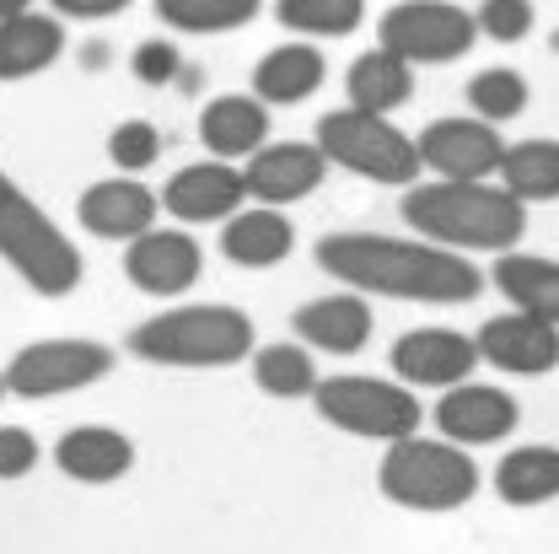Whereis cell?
<instances>
[{"label": "cell", "mask_w": 559, "mask_h": 554, "mask_svg": "<svg viewBox=\"0 0 559 554\" xmlns=\"http://www.w3.org/2000/svg\"><path fill=\"white\" fill-rule=\"evenodd\" d=\"M318 270L360 296H393V302H419V307H468L485 296V270L441 248L430 237H388V232H329L312 248Z\"/></svg>", "instance_id": "6da1fadb"}, {"label": "cell", "mask_w": 559, "mask_h": 554, "mask_svg": "<svg viewBox=\"0 0 559 554\" xmlns=\"http://www.w3.org/2000/svg\"><path fill=\"white\" fill-rule=\"evenodd\" d=\"M399 210L419 237L457 254H506L527 232V205L489 178H415Z\"/></svg>", "instance_id": "7a4b0ae2"}, {"label": "cell", "mask_w": 559, "mask_h": 554, "mask_svg": "<svg viewBox=\"0 0 559 554\" xmlns=\"http://www.w3.org/2000/svg\"><path fill=\"white\" fill-rule=\"evenodd\" d=\"M130 355L151 366H183V372H215L253 355V318L226 302H189L167 307L130 329Z\"/></svg>", "instance_id": "3957f363"}, {"label": "cell", "mask_w": 559, "mask_h": 554, "mask_svg": "<svg viewBox=\"0 0 559 554\" xmlns=\"http://www.w3.org/2000/svg\"><path fill=\"white\" fill-rule=\"evenodd\" d=\"M377 490L404 511L441 517V511H457L479 495V463L468 458V447L415 431V436L388 441V452L377 463Z\"/></svg>", "instance_id": "277c9868"}, {"label": "cell", "mask_w": 559, "mask_h": 554, "mask_svg": "<svg viewBox=\"0 0 559 554\" xmlns=\"http://www.w3.org/2000/svg\"><path fill=\"white\" fill-rule=\"evenodd\" d=\"M0 259L27 280L38 296H70L86 264L81 248L60 232V221L38 205L11 173H0Z\"/></svg>", "instance_id": "5b68a950"}, {"label": "cell", "mask_w": 559, "mask_h": 554, "mask_svg": "<svg viewBox=\"0 0 559 554\" xmlns=\"http://www.w3.org/2000/svg\"><path fill=\"white\" fill-rule=\"evenodd\" d=\"M318 145L329 156V167H345L366 184H382V189H409L425 162H419L415 135H404L388 114H366V108H334L318 119Z\"/></svg>", "instance_id": "8992f818"}, {"label": "cell", "mask_w": 559, "mask_h": 554, "mask_svg": "<svg viewBox=\"0 0 559 554\" xmlns=\"http://www.w3.org/2000/svg\"><path fill=\"white\" fill-rule=\"evenodd\" d=\"M312 410L323 415V425L360 436V441H399V436H415L425 410H419V393L409 382H388V377H318L312 388Z\"/></svg>", "instance_id": "52a82bcc"}, {"label": "cell", "mask_w": 559, "mask_h": 554, "mask_svg": "<svg viewBox=\"0 0 559 554\" xmlns=\"http://www.w3.org/2000/svg\"><path fill=\"white\" fill-rule=\"evenodd\" d=\"M377 44L409 66H452L479 44V22L452 0H399L382 11Z\"/></svg>", "instance_id": "ba28073f"}, {"label": "cell", "mask_w": 559, "mask_h": 554, "mask_svg": "<svg viewBox=\"0 0 559 554\" xmlns=\"http://www.w3.org/2000/svg\"><path fill=\"white\" fill-rule=\"evenodd\" d=\"M114 372V350L103 340H33L5 361V393L16 399H66L97 388Z\"/></svg>", "instance_id": "9c48e42d"}, {"label": "cell", "mask_w": 559, "mask_h": 554, "mask_svg": "<svg viewBox=\"0 0 559 554\" xmlns=\"http://www.w3.org/2000/svg\"><path fill=\"white\" fill-rule=\"evenodd\" d=\"M242 178H248V200L259 205H296L307 195L323 189L329 178V156L318 140H264L248 162H242Z\"/></svg>", "instance_id": "30bf717a"}, {"label": "cell", "mask_w": 559, "mask_h": 554, "mask_svg": "<svg viewBox=\"0 0 559 554\" xmlns=\"http://www.w3.org/2000/svg\"><path fill=\"white\" fill-rule=\"evenodd\" d=\"M419 162L430 178H495L500 173V156H506V140L500 125L489 119H436L415 135Z\"/></svg>", "instance_id": "8fae6325"}, {"label": "cell", "mask_w": 559, "mask_h": 554, "mask_svg": "<svg viewBox=\"0 0 559 554\" xmlns=\"http://www.w3.org/2000/svg\"><path fill=\"white\" fill-rule=\"evenodd\" d=\"M436 431L447 436V441H457V447H495V441H506L511 431H516V420H522V404L506 393V388H489V382H452V388H441V399H436Z\"/></svg>", "instance_id": "7c38bea8"}, {"label": "cell", "mask_w": 559, "mask_h": 554, "mask_svg": "<svg viewBox=\"0 0 559 554\" xmlns=\"http://www.w3.org/2000/svg\"><path fill=\"white\" fill-rule=\"evenodd\" d=\"M248 205V178L242 167H231L226 156H210V162H189L178 167L167 184H162V210L183 226H210V221H226L231 210Z\"/></svg>", "instance_id": "4fadbf2b"}, {"label": "cell", "mask_w": 559, "mask_h": 554, "mask_svg": "<svg viewBox=\"0 0 559 554\" xmlns=\"http://www.w3.org/2000/svg\"><path fill=\"white\" fill-rule=\"evenodd\" d=\"M205 270L200 243L183 226H145L124 248V275L145 296H183Z\"/></svg>", "instance_id": "5bb4252c"}, {"label": "cell", "mask_w": 559, "mask_h": 554, "mask_svg": "<svg viewBox=\"0 0 559 554\" xmlns=\"http://www.w3.org/2000/svg\"><path fill=\"white\" fill-rule=\"evenodd\" d=\"M474 345H479V361H489L495 372L544 377L559 366V323L538 318V313H522V307H506L479 329Z\"/></svg>", "instance_id": "9a60e30c"}, {"label": "cell", "mask_w": 559, "mask_h": 554, "mask_svg": "<svg viewBox=\"0 0 559 554\" xmlns=\"http://www.w3.org/2000/svg\"><path fill=\"white\" fill-rule=\"evenodd\" d=\"M388 366L409 388H452L479 372V345L457 329H409L404 340H393Z\"/></svg>", "instance_id": "2e32d148"}, {"label": "cell", "mask_w": 559, "mask_h": 554, "mask_svg": "<svg viewBox=\"0 0 559 554\" xmlns=\"http://www.w3.org/2000/svg\"><path fill=\"white\" fill-rule=\"evenodd\" d=\"M156 215H162V195H151L135 173L86 184L81 200H75V221H81L92 237H108V243L140 237L145 226H156Z\"/></svg>", "instance_id": "e0dca14e"}, {"label": "cell", "mask_w": 559, "mask_h": 554, "mask_svg": "<svg viewBox=\"0 0 559 554\" xmlns=\"http://www.w3.org/2000/svg\"><path fill=\"white\" fill-rule=\"evenodd\" d=\"M290 329L301 345L323 350V355H360L371 345V302L360 291H334V296L301 302L290 313Z\"/></svg>", "instance_id": "ac0fdd59"}, {"label": "cell", "mask_w": 559, "mask_h": 554, "mask_svg": "<svg viewBox=\"0 0 559 554\" xmlns=\"http://www.w3.org/2000/svg\"><path fill=\"white\" fill-rule=\"evenodd\" d=\"M296 248V221L280 205H242L221 221V254L237 270H275Z\"/></svg>", "instance_id": "d6986e66"}, {"label": "cell", "mask_w": 559, "mask_h": 554, "mask_svg": "<svg viewBox=\"0 0 559 554\" xmlns=\"http://www.w3.org/2000/svg\"><path fill=\"white\" fill-rule=\"evenodd\" d=\"M55 469L75 485H119L135 469V441L114 425H70L55 441Z\"/></svg>", "instance_id": "ffe728a7"}, {"label": "cell", "mask_w": 559, "mask_h": 554, "mask_svg": "<svg viewBox=\"0 0 559 554\" xmlns=\"http://www.w3.org/2000/svg\"><path fill=\"white\" fill-rule=\"evenodd\" d=\"M270 140V103L253 92H221L200 108V145L210 156H253Z\"/></svg>", "instance_id": "44dd1931"}, {"label": "cell", "mask_w": 559, "mask_h": 554, "mask_svg": "<svg viewBox=\"0 0 559 554\" xmlns=\"http://www.w3.org/2000/svg\"><path fill=\"white\" fill-rule=\"evenodd\" d=\"M329 75V60L312 38H290V44H275L259 66H253V97H264L270 108H296L307 103Z\"/></svg>", "instance_id": "7402d4cb"}, {"label": "cell", "mask_w": 559, "mask_h": 554, "mask_svg": "<svg viewBox=\"0 0 559 554\" xmlns=\"http://www.w3.org/2000/svg\"><path fill=\"white\" fill-rule=\"evenodd\" d=\"M66 55V27L49 11L0 16V81H33Z\"/></svg>", "instance_id": "603a6c76"}, {"label": "cell", "mask_w": 559, "mask_h": 554, "mask_svg": "<svg viewBox=\"0 0 559 554\" xmlns=\"http://www.w3.org/2000/svg\"><path fill=\"white\" fill-rule=\"evenodd\" d=\"M345 97L349 108H366V114H393L415 97V66L399 60L393 49H366L355 55L345 70Z\"/></svg>", "instance_id": "cb8c5ba5"}, {"label": "cell", "mask_w": 559, "mask_h": 554, "mask_svg": "<svg viewBox=\"0 0 559 554\" xmlns=\"http://www.w3.org/2000/svg\"><path fill=\"white\" fill-rule=\"evenodd\" d=\"M489 285H495L511 307L538 313V318L559 323V259L511 254V248H506V254L495 259V270H489Z\"/></svg>", "instance_id": "d4e9b609"}, {"label": "cell", "mask_w": 559, "mask_h": 554, "mask_svg": "<svg viewBox=\"0 0 559 554\" xmlns=\"http://www.w3.org/2000/svg\"><path fill=\"white\" fill-rule=\"evenodd\" d=\"M495 495H500L506 506H544V500H559V447H549V441L511 447V452L495 463Z\"/></svg>", "instance_id": "484cf974"}, {"label": "cell", "mask_w": 559, "mask_h": 554, "mask_svg": "<svg viewBox=\"0 0 559 554\" xmlns=\"http://www.w3.org/2000/svg\"><path fill=\"white\" fill-rule=\"evenodd\" d=\"M522 205H555L559 200V140L533 135L506 145L500 173H495Z\"/></svg>", "instance_id": "4316f807"}, {"label": "cell", "mask_w": 559, "mask_h": 554, "mask_svg": "<svg viewBox=\"0 0 559 554\" xmlns=\"http://www.w3.org/2000/svg\"><path fill=\"white\" fill-rule=\"evenodd\" d=\"M253 382H259V393H270V399H312V388H318V361H312V345H290V340H280V345H253Z\"/></svg>", "instance_id": "83f0119b"}, {"label": "cell", "mask_w": 559, "mask_h": 554, "mask_svg": "<svg viewBox=\"0 0 559 554\" xmlns=\"http://www.w3.org/2000/svg\"><path fill=\"white\" fill-rule=\"evenodd\" d=\"M275 22L296 38H349L366 22V0H275Z\"/></svg>", "instance_id": "f1b7e54d"}, {"label": "cell", "mask_w": 559, "mask_h": 554, "mask_svg": "<svg viewBox=\"0 0 559 554\" xmlns=\"http://www.w3.org/2000/svg\"><path fill=\"white\" fill-rule=\"evenodd\" d=\"M264 11V0H156V16L162 27H178V33H237L248 27L253 16Z\"/></svg>", "instance_id": "f546056e"}, {"label": "cell", "mask_w": 559, "mask_h": 554, "mask_svg": "<svg viewBox=\"0 0 559 554\" xmlns=\"http://www.w3.org/2000/svg\"><path fill=\"white\" fill-rule=\"evenodd\" d=\"M527 97H533V86H527V75H522V70L489 66V70H479V75L468 81V108H474L479 119H489V125L522 119V114H527Z\"/></svg>", "instance_id": "4dcf8cb0"}, {"label": "cell", "mask_w": 559, "mask_h": 554, "mask_svg": "<svg viewBox=\"0 0 559 554\" xmlns=\"http://www.w3.org/2000/svg\"><path fill=\"white\" fill-rule=\"evenodd\" d=\"M156 156H162V130L151 119H124L108 130V162L119 173H145Z\"/></svg>", "instance_id": "1f68e13d"}, {"label": "cell", "mask_w": 559, "mask_h": 554, "mask_svg": "<svg viewBox=\"0 0 559 554\" xmlns=\"http://www.w3.org/2000/svg\"><path fill=\"white\" fill-rule=\"evenodd\" d=\"M474 22H479V38H495V44H522V38L533 33L538 11H533V0H479Z\"/></svg>", "instance_id": "d6a6232c"}, {"label": "cell", "mask_w": 559, "mask_h": 554, "mask_svg": "<svg viewBox=\"0 0 559 554\" xmlns=\"http://www.w3.org/2000/svg\"><path fill=\"white\" fill-rule=\"evenodd\" d=\"M130 70H135L140 86H167V81H178V44H167V38H145L135 44V55H130Z\"/></svg>", "instance_id": "836d02e7"}, {"label": "cell", "mask_w": 559, "mask_h": 554, "mask_svg": "<svg viewBox=\"0 0 559 554\" xmlns=\"http://www.w3.org/2000/svg\"><path fill=\"white\" fill-rule=\"evenodd\" d=\"M44 447L27 425H0V480H27L38 469Z\"/></svg>", "instance_id": "e575fe53"}, {"label": "cell", "mask_w": 559, "mask_h": 554, "mask_svg": "<svg viewBox=\"0 0 559 554\" xmlns=\"http://www.w3.org/2000/svg\"><path fill=\"white\" fill-rule=\"evenodd\" d=\"M55 16H70V22H108L119 11H130L135 0H49Z\"/></svg>", "instance_id": "d590c367"}, {"label": "cell", "mask_w": 559, "mask_h": 554, "mask_svg": "<svg viewBox=\"0 0 559 554\" xmlns=\"http://www.w3.org/2000/svg\"><path fill=\"white\" fill-rule=\"evenodd\" d=\"M38 0H0V16H16V11H33Z\"/></svg>", "instance_id": "8d00e7d4"}, {"label": "cell", "mask_w": 559, "mask_h": 554, "mask_svg": "<svg viewBox=\"0 0 559 554\" xmlns=\"http://www.w3.org/2000/svg\"><path fill=\"white\" fill-rule=\"evenodd\" d=\"M0 399H5V372H0Z\"/></svg>", "instance_id": "74e56055"}]
</instances>
